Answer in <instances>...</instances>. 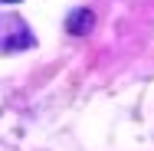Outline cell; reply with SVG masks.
<instances>
[{
	"label": "cell",
	"mask_w": 154,
	"mask_h": 151,
	"mask_svg": "<svg viewBox=\"0 0 154 151\" xmlns=\"http://www.w3.org/2000/svg\"><path fill=\"white\" fill-rule=\"evenodd\" d=\"M0 3H20V0H0Z\"/></svg>",
	"instance_id": "obj_3"
},
{
	"label": "cell",
	"mask_w": 154,
	"mask_h": 151,
	"mask_svg": "<svg viewBox=\"0 0 154 151\" xmlns=\"http://www.w3.org/2000/svg\"><path fill=\"white\" fill-rule=\"evenodd\" d=\"M66 27H69V33H75V36H85V33H92L95 27V17L92 10H75V13H69V20H66Z\"/></svg>",
	"instance_id": "obj_2"
},
{
	"label": "cell",
	"mask_w": 154,
	"mask_h": 151,
	"mask_svg": "<svg viewBox=\"0 0 154 151\" xmlns=\"http://www.w3.org/2000/svg\"><path fill=\"white\" fill-rule=\"evenodd\" d=\"M33 33L26 30V23L20 17H0V49H30Z\"/></svg>",
	"instance_id": "obj_1"
}]
</instances>
